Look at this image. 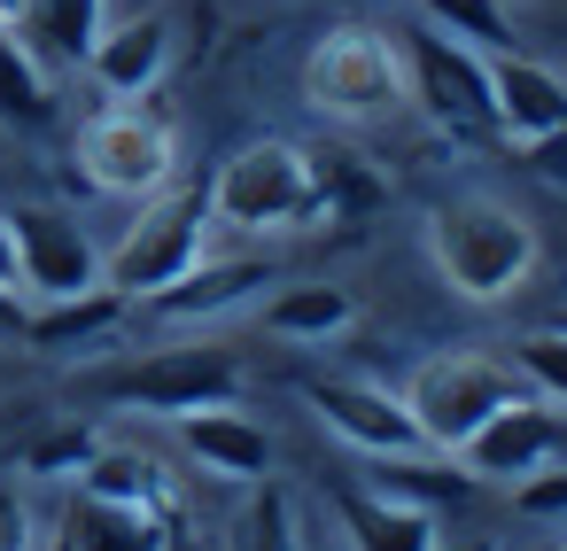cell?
Here are the masks:
<instances>
[{
	"label": "cell",
	"mask_w": 567,
	"mask_h": 551,
	"mask_svg": "<svg viewBox=\"0 0 567 551\" xmlns=\"http://www.w3.org/2000/svg\"><path fill=\"white\" fill-rule=\"evenodd\" d=\"M0 288H17V241H9V210H0Z\"/></svg>",
	"instance_id": "obj_33"
},
{
	"label": "cell",
	"mask_w": 567,
	"mask_h": 551,
	"mask_svg": "<svg viewBox=\"0 0 567 551\" xmlns=\"http://www.w3.org/2000/svg\"><path fill=\"white\" fill-rule=\"evenodd\" d=\"M350 319H358V303L334 280H296L265 303V334H280V342H334Z\"/></svg>",
	"instance_id": "obj_23"
},
{
	"label": "cell",
	"mask_w": 567,
	"mask_h": 551,
	"mask_svg": "<svg viewBox=\"0 0 567 551\" xmlns=\"http://www.w3.org/2000/svg\"><path fill=\"white\" fill-rule=\"evenodd\" d=\"M303 102L327 125H389L404 110V55L373 24H334L303 55Z\"/></svg>",
	"instance_id": "obj_2"
},
{
	"label": "cell",
	"mask_w": 567,
	"mask_h": 551,
	"mask_svg": "<svg viewBox=\"0 0 567 551\" xmlns=\"http://www.w3.org/2000/svg\"><path fill=\"white\" fill-rule=\"evenodd\" d=\"M79 489H86V497H110V505H148V512H172V481H164V466H156L148 450H117V443H102V450L86 458Z\"/></svg>",
	"instance_id": "obj_24"
},
{
	"label": "cell",
	"mask_w": 567,
	"mask_h": 551,
	"mask_svg": "<svg viewBox=\"0 0 567 551\" xmlns=\"http://www.w3.org/2000/svg\"><path fill=\"white\" fill-rule=\"evenodd\" d=\"M257 288H272V264L265 257H226V264H195V272H179L172 288H156V295H141V311L148 319H164V326H203V319H218V311H234V303H249Z\"/></svg>",
	"instance_id": "obj_15"
},
{
	"label": "cell",
	"mask_w": 567,
	"mask_h": 551,
	"mask_svg": "<svg viewBox=\"0 0 567 551\" xmlns=\"http://www.w3.org/2000/svg\"><path fill=\"white\" fill-rule=\"evenodd\" d=\"M102 24H110V0H24V9H17V40L40 63H71V71L86 63Z\"/></svg>",
	"instance_id": "obj_19"
},
{
	"label": "cell",
	"mask_w": 567,
	"mask_h": 551,
	"mask_svg": "<svg viewBox=\"0 0 567 551\" xmlns=\"http://www.w3.org/2000/svg\"><path fill=\"white\" fill-rule=\"evenodd\" d=\"M404 412L420 419V435H427V450H458L497 404H513L520 396V381H513V365H497V357H482V350H451V357H427L404 388Z\"/></svg>",
	"instance_id": "obj_6"
},
{
	"label": "cell",
	"mask_w": 567,
	"mask_h": 551,
	"mask_svg": "<svg viewBox=\"0 0 567 551\" xmlns=\"http://www.w3.org/2000/svg\"><path fill=\"white\" fill-rule=\"evenodd\" d=\"M55 117H63V102H55L48 63H40L17 32H0V133L40 141V133H55Z\"/></svg>",
	"instance_id": "obj_21"
},
{
	"label": "cell",
	"mask_w": 567,
	"mask_h": 551,
	"mask_svg": "<svg viewBox=\"0 0 567 551\" xmlns=\"http://www.w3.org/2000/svg\"><path fill=\"white\" fill-rule=\"evenodd\" d=\"M373 489L381 497H396V505H412V512H458L482 481L458 466V458H443V450H404V458H381V474H373Z\"/></svg>",
	"instance_id": "obj_20"
},
{
	"label": "cell",
	"mask_w": 567,
	"mask_h": 551,
	"mask_svg": "<svg viewBox=\"0 0 567 551\" xmlns=\"http://www.w3.org/2000/svg\"><path fill=\"white\" fill-rule=\"evenodd\" d=\"M435 551H443V543H435ZM458 551H497V543H482V536H474V543H458Z\"/></svg>",
	"instance_id": "obj_35"
},
{
	"label": "cell",
	"mask_w": 567,
	"mask_h": 551,
	"mask_svg": "<svg viewBox=\"0 0 567 551\" xmlns=\"http://www.w3.org/2000/svg\"><path fill=\"white\" fill-rule=\"evenodd\" d=\"M55 536H48V520L17 497V489H0V551H48Z\"/></svg>",
	"instance_id": "obj_29"
},
{
	"label": "cell",
	"mask_w": 567,
	"mask_h": 551,
	"mask_svg": "<svg viewBox=\"0 0 567 551\" xmlns=\"http://www.w3.org/2000/svg\"><path fill=\"white\" fill-rule=\"evenodd\" d=\"M9 241H17V295L55 303V295H86L102 288V249L86 241V226L55 202H17L9 210Z\"/></svg>",
	"instance_id": "obj_9"
},
{
	"label": "cell",
	"mask_w": 567,
	"mask_h": 551,
	"mask_svg": "<svg viewBox=\"0 0 567 551\" xmlns=\"http://www.w3.org/2000/svg\"><path fill=\"white\" fill-rule=\"evenodd\" d=\"M427 257L466 303H505L536 272V226L497 195H451L427 210Z\"/></svg>",
	"instance_id": "obj_1"
},
{
	"label": "cell",
	"mask_w": 567,
	"mask_h": 551,
	"mask_svg": "<svg viewBox=\"0 0 567 551\" xmlns=\"http://www.w3.org/2000/svg\"><path fill=\"white\" fill-rule=\"evenodd\" d=\"M513 365H520V381H528L544 404H567V334H559V326H528V334L513 342Z\"/></svg>",
	"instance_id": "obj_26"
},
{
	"label": "cell",
	"mask_w": 567,
	"mask_h": 551,
	"mask_svg": "<svg viewBox=\"0 0 567 551\" xmlns=\"http://www.w3.org/2000/svg\"><path fill=\"white\" fill-rule=\"evenodd\" d=\"M303 404L342 435V443H358L365 458H404V450H427V435H420V419L404 412V396L396 388H381V381H350V373H311L303 381Z\"/></svg>",
	"instance_id": "obj_11"
},
{
	"label": "cell",
	"mask_w": 567,
	"mask_h": 551,
	"mask_svg": "<svg viewBox=\"0 0 567 551\" xmlns=\"http://www.w3.org/2000/svg\"><path fill=\"white\" fill-rule=\"evenodd\" d=\"M420 24H435L443 40H458V48H474V55H505V48H513L505 0H420Z\"/></svg>",
	"instance_id": "obj_25"
},
{
	"label": "cell",
	"mask_w": 567,
	"mask_h": 551,
	"mask_svg": "<svg viewBox=\"0 0 567 551\" xmlns=\"http://www.w3.org/2000/svg\"><path fill=\"white\" fill-rule=\"evenodd\" d=\"M513 505H520V512H536V520H559V512H567V466H559V474L544 466V474L513 481Z\"/></svg>",
	"instance_id": "obj_30"
},
{
	"label": "cell",
	"mask_w": 567,
	"mask_h": 551,
	"mask_svg": "<svg viewBox=\"0 0 567 551\" xmlns=\"http://www.w3.org/2000/svg\"><path fill=\"white\" fill-rule=\"evenodd\" d=\"M489 125H497L513 148L559 133V125H567V79H559L551 63L520 55V48L489 55Z\"/></svg>",
	"instance_id": "obj_12"
},
{
	"label": "cell",
	"mask_w": 567,
	"mask_h": 551,
	"mask_svg": "<svg viewBox=\"0 0 567 551\" xmlns=\"http://www.w3.org/2000/svg\"><path fill=\"white\" fill-rule=\"evenodd\" d=\"M79 171H86V187H102V195H133V202H148L156 187H172V171H179V125H172V110L164 102H102L86 125H79Z\"/></svg>",
	"instance_id": "obj_4"
},
{
	"label": "cell",
	"mask_w": 567,
	"mask_h": 551,
	"mask_svg": "<svg viewBox=\"0 0 567 551\" xmlns=\"http://www.w3.org/2000/svg\"><path fill=\"white\" fill-rule=\"evenodd\" d=\"M474 481H497V489H513V481H528V474H544L551 458H567V419L544 404V396H513V404H497L458 450H451Z\"/></svg>",
	"instance_id": "obj_10"
},
{
	"label": "cell",
	"mask_w": 567,
	"mask_h": 551,
	"mask_svg": "<svg viewBox=\"0 0 567 551\" xmlns=\"http://www.w3.org/2000/svg\"><path fill=\"white\" fill-rule=\"evenodd\" d=\"M164 63H172V24H164V17H125V24H102V40L86 48L79 71H86L110 102H141V94H156Z\"/></svg>",
	"instance_id": "obj_14"
},
{
	"label": "cell",
	"mask_w": 567,
	"mask_h": 551,
	"mask_svg": "<svg viewBox=\"0 0 567 551\" xmlns=\"http://www.w3.org/2000/svg\"><path fill=\"white\" fill-rule=\"evenodd\" d=\"M48 551H63V536H55V543H48Z\"/></svg>",
	"instance_id": "obj_37"
},
{
	"label": "cell",
	"mask_w": 567,
	"mask_h": 551,
	"mask_svg": "<svg viewBox=\"0 0 567 551\" xmlns=\"http://www.w3.org/2000/svg\"><path fill=\"white\" fill-rule=\"evenodd\" d=\"M203 241H210V195L203 187H156L141 202V218L117 233V249L102 257V288H117L125 303L172 288L179 272L203 264Z\"/></svg>",
	"instance_id": "obj_5"
},
{
	"label": "cell",
	"mask_w": 567,
	"mask_h": 551,
	"mask_svg": "<svg viewBox=\"0 0 567 551\" xmlns=\"http://www.w3.org/2000/svg\"><path fill=\"white\" fill-rule=\"evenodd\" d=\"M210 226L234 233H303L311 226V156L296 141H249L210 171Z\"/></svg>",
	"instance_id": "obj_3"
},
{
	"label": "cell",
	"mask_w": 567,
	"mask_h": 551,
	"mask_svg": "<svg viewBox=\"0 0 567 551\" xmlns=\"http://www.w3.org/2000/svg\"><path fill=\"white\" fill-rule=\"evenodd\" d=\"M334 520H342L350 551H435V543H443L427 512L381 497L373 481H342V489H334Z\"/></svg>",
	"instance_id": "obj_17"
},
{
	"label": "cell",
	"mask_w": 567,
	"mask_h": 551,
	"mask_svg": "<svg viewBox=\"0 0 567 551\" xmlns=\"http://www.w3.org/2000/svg\"><path fill=\"white\" fill-rule=\"evenodd\" d=\"M520 156H528V171H536L544 187H559V195H567V125H559V133H544V141H528Z\"/></svg>",
	"instance_id": "obj_31"
},
{
	"label": "cell",
	"mask_w": 567,
	"mask_h": 551,
	"mask_svg": "<svg viewBox=\"0 0 567 551\" xmlns=\"http://www.w3.org/2000/svg\"><path fill=\"white\" fill-rule=\"evenodd\" d=\"M396 55H404V102H420L427 125H443V133H482L489 125V55L443 40L435 24L404 32Z\"/></svg>",
	"instance_id": "obj_8"
},
{
	"label": "cell",
	"mask_w": 567,
	"mask_h": 551,
	"mask_svg": "<svg viewBox=\"0 0 567 551\" xmlns=\"http://www.w3.org/2000/svg\"><path fill=\"white\" fill-rule=\"evenodd\" d=\"M117 319H125V295H117V288H86V295H55V303H40V311L24 319V342L48 350V357H79V350L110 342Z\"/></svg>",
	"instance_id": "obj_18"
},
{
	"label": "cell",
	"mask_w": 567,
	"mask_h": 551,
	"mask_svg": "<svg viewBox=\"0 0 567 551\" xmlns=\"http://www.w3.org/2000/svg\"><path fill=\"white\" fill-rule=\"evenodd\" d=\"M110 404L125 412H156V419H179V412H210V404H241V357L218 350V342H179V350H148L133 357L125 373L102 381Z\"/></svg>",
	"instance_id": "obj_7"
},
{
	"label": "cell",
	"mask_w": 567,
	"mask_h": 551,
	"mask_svg": "<svg viewBox=\"0 0 567 551\" xmlns=\"http://www.w3.org/2000/svg\"><path fill=\"white\" fill-rule=\"evenodd\" d=\"M17 9H24V0H0V32H17Z\"/></svg>",
	"instance_id": "obj_34"
},
{
	"label": "cell",
	"mask_w": 567,
	"mask_h": 551,
	"mask_svg": "<svg viewBox=\"0 0 567 551\" xmlns=\"http://www.w3.org/2000/svg\"><path fill=\"white\" fill-rule=\"evenodd\" d=\"M551 326H559V334H567V311H559V319H551Z\"/></svg>",
	"instance_id": "obj_36"
},
{
	"label": "cell",
	"mask_w": 567,
	"mask_h": 551,
	"mask_svg": "<svg viewBox=\"0 0 567 551\" xmlns=\"http://www.w3.org/2000/svg\"><path fill=\"white\" fill-rule=\"evenodd\" d=\"M303 156H311V226H358L365 210H381V179L350 148H303Z\"/></svg>",
	"instance_id": "obj_22"
},
{
	"label": "cell",
	"mask_w": 567,
	"mask_h": 551,
	"mask_svg": "<svg viewBox=\"0 0 567 551\" xmlns=\"http://www.w3.org/2000/svg\"><path fill=\"white\" fill-rule=\"evenodd\" d=\"M559 551H567V543H559Z\"/></svg>",
	"instance_id": "obj_38"
},
{
	"label": "cell",
	"mask_w": 567,
	"mask_h": 551,
	"mask_svg": "<svg viewBox=\"0 0 567 551\" xmlns=\"http://www.w3.org/2000/svg\"><path fill=\"white\" fill-rule=\"evenodd\" d=\"M179 450L210 474V481H265L272 474V435L241 412V404H210V412H179Z\"/></svg>",
	"instance_id": "obj_13"
},
{
	"label": "cell",
	"mask_w": 567,
	"mask_h": 551,
	"mask_svg": "<svg viewBox=\"0 0 567 551\" xmlns=\"http://www.w3.org/2000/svg\"><path fill=\"white\" fill-rule=\"evenodd\" d=\"M63 551H179V528H172V512L110 505V497L79 489L63 512Z\"/></svg>",
	"instance_id": "obj_16"
},
{
	"label": "cell",
	"mask_w": 567,
	"mask_h": 551,
	"mask_svg": "<svg viewBox=\"0 0 567 551\" xmlns=\"http://www.w3.org/2000/svg\"><path fill=\"white\" fill-rule=\"evenodd\" d=\"M24 319H32L24 295H17V288H0V342H24Z\"/></svg>",
	"instance_id": "obj_32"
},
{
	"label": "cell",
	"mask_w": 567,
	"mask_h": 551,
	"mask_svg": "<svg viewBox=\"0 0 567 551\" xmlns=\"http://www.w3.org/2000/svg\"><path fill=\"white\" fill-rule=\"evenodd\" d=\"M94 450H102V443H94L86 427H55V435H40V443L24 450V474H40V481H79Z\"/></svg>",
	"instance_id": "obj_27"
},
{
	"label": "cell",
	"mask_w": 567,
	"mask_h": 551,
	"mask_svg": "<svg viewBox=\"0 0 567 551\" xmlns=\"http://www.w3.org/2000/svg\"><path fill=\"white\" fill-rule=\"evenodd\" d=\"M249 551H303V543H296V512H288L280 489H265V497L249 505Z\"/></svg>",
	"instance_id": "obj_28"
}]
</instances>
